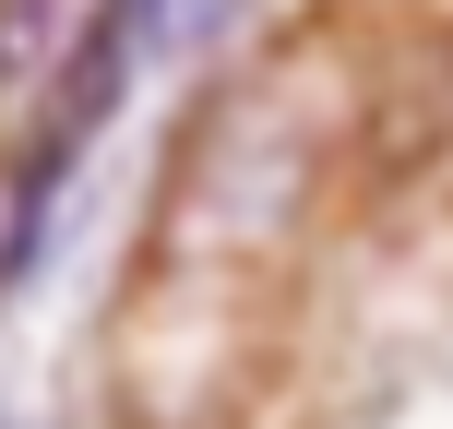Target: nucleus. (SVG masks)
Segmentation results:
<instances>
[{"label":"nucleus","mask_w":453,"mask_h":429,"mask_svg":"<svg viewBox=\"0 0 453 429\" xmlns=\"http://www.w3.org/2000/svg\"><path fill=\"white\" fill-rule=\"evenodd\" d=\"M239 12V0H108V12H96V36L119 48V60H156V48H191V36H215V24Z\"/></svg>","instance_id":"f257e3e1"}]
</instances>
